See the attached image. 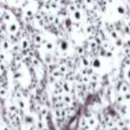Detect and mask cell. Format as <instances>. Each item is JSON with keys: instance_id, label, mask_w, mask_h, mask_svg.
<instances>
[{"instance_id": "cell-3", "label": "cell", "mask_w": 130, "mask_h": 130, "mask_svg": "<svg viewBox=\"0 0 130 130\" xmlns=\"http://www.w3.org/2000/svg\"><path fill=\"white\" fill-rule=\"evenodd\" d=\"M121 130H129V128H128V127H127V126H126V127H123V128H122Z\"/></svg>"}, {"instance_id": "cell-4", "label": "cell", "mask_w": 130, "mask_h": 130, "mask_svg": "<svg viewBox=\"0 0 130 130\" xmlns=\"http://www.w3.org/2000/svg\"><path fill=\"white\" fill-rule=\"evenodd\" d=\"M43 130H49V129H48V128H45V129H43Z\"/></svg>"}, {"instance_id": "cell-1", "label": "cell", "mask_w": 130, "mask_h": 130, "mask_svg": "<svg viewBox=\"0 0 130 130\" xmlns=\"http://www.w3.org/2000/svg\"><path fill=\"white\" fill-rule=\"evenodd\" d=\"M25 122H26V124H32L33 123V118L30 117V115L29 117H26L25 118Z\"/></svg>"}, {"instance_id": "cell-2", "label": "cell", "mask_w": 130, "mask_h": 130, "mask_svg": "<svg viewBox=\"0 0 130 130\" xmlns=\"http://www.w3.org/2000/svg\"><path fill=\"white\" fill-rule=\"evenodd\" d=\"M88 124H89V127H95V124H96L95 119H91V118H90V119L88 120Z\"/></svg>"}]
</instances>
